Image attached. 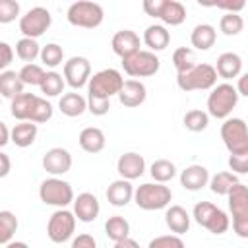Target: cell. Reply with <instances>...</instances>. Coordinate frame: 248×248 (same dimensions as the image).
Listing matches in <instances>:
<instances>
[{
	"label": "cell",
	"mask_w": 248,
	"mask_h": 248,
	"mask_svg": "<svg viewBox=\"0 0 248 248\" xmlns=\"http://www.w3.org/2000/svg\"><path fill=\"white\" fill-rule=\"evenodd\" d=\"M176 85L182 91H205L217 85V70L211 64L198 62L194 68L176 74Z\"/></svg>",
	"instance_id": "cell-1"
},
{
	"label": "cell",
	"mask_w": 248,
	"mask_h": 248,
	"mask_svg": "<svg viewBox=\"0 0 248 248\" xmlns=\"http://www.w3.org/2000/svg\"><path fill=\"white\" fill-rule=\"evenodd\" d=\"M124 78L118 70L114 68H107L101 70L97 74H93V78L87 83V97L89 99H103V101H110L112 95H118L122 85H124Z\"/></svg>",
	"instance_id": "cell-2"
},
{
	"label": "cell",
	"mask_w": 248,
	"mask_h": 248,
	"mask_svg": "<svg viewBox=\"0 0 248 248\" xmlns=\"http://www.w3.org/2000/svg\"><path fill=\"white\" fill-rule=\"evenodd\" d=\"M238 103V91L234 85L231 83H219L211 89L209 97H207V114L213 118H221L227 120L231 118L232 108Z\"/></svg>",
	"instance_id": "cell-3"
},
{
	"label": "cell",
	"mask_w": 248,
	"mask_h": 248,
	"mask_svg": "<svg viewBox=\"0 0 248 248\" xmlns=\"http://www.w3.org/2000/svg\"><path fill=\"white\" fill-rule=\"evenodd\" d=\"M172 200V192L169 186L161 184V182H145L141 186L136 188L134 194V202L140 209L143 211H157L163 209L170 203Z\"/></svg>",
	"instance_id": "cell-4"
},
{
	"label": "cell",
	"mask_w": 248,
	"mask_h": 248,
	"mask_svg": "<svg viewBox=\"0 0 248 248\" xmlns=\"http://www.w3.org/2000/svg\"><path fill=\"white\" fill-rule=\"evenodd\" d=\"M192 217L196 219V223H198L200 227L207 229V231L213 232V234H223V232H227L229 227H231L229 215H227L221 207L213 205L211 202H198V203L194 205Z\"/></svg>",
	"instance_id": "cell-5"
},
{
	"label": "cell",
	"mask_w": 248,
	"mask_h": 248,
	"mask_svg": "<svg viewBox=\"0 0 248 248\" xmlns=\"http://www.w3.org/2000/svg\"><path fill=\"white\" fill-rule=\"evenodd\" d=\"M229 209L232 217V231L240 238H248V186L236 184L229 192Z\"/></svg>",
	"instance_id": "cell-6"
},
{
	"label": "cell",
	"mask_w": 248,
	"mask_h": 248,
	"mask_svg": "<svg viewBox=\"0 0 248 248\" xmlns=\"http://www.w3.org/2000/svg\"><path fill=\"white\" fill-rule=\"evenodd\" d=\"M68 21L74 27H83V29H95L103 23L105 19V12L97 2H89V0H79L74 2L68 12H66Z\"/></svg>",
	"instance_id": "cell-7"
},
{
	"label": "cell",
	"mask_w": 248,
	"mask_h": 248,
	"mask_svg": "<svg viewBox=\"0 0 248 248\" xmlns=\"http://www.w3.org/2000/svg\"><path fill=\"white\" fill-rule=\"evenodd\" d=\"M39 198H41L43 203L54 205L58 209H64L68 203H74V200H76L70 182H66L58 176H52V178H46V180L41 182Z\"/></svg>",
	"instance_id": "cell-8"
},
{
	"label": "cell",
	"mask_w": 248,
	"mask_h": 248,
	"mask_svg": "<svg viewBox=\"0 0 248 248\" xmlns=\"http://www.w3.org/2000/svg\"><path fill=\"white\" fill-rule=\"evenodd\" d=\"M221 140L231 155L248 153V124L242 118H227L221 124Z\"/></svg>",
	"instance_id": "cell-9"
},
{
	"label": "cell",
	"mask_w": 248,
	"mask_h": 248,
	"mask_svg": "<svg viewBox=\"0 0 248 248\" xmlns=\"http://www.w3.org/2000/svg\"><path fill=\"white\" fill-rule=\"evenodd\" d=\"M122 68L132 78H149L155 76L161 68V60L151 50H140L122 60Z\"/></svg>",
	"instance_id": "cell-10"
},
{
	"label": "cell",
	"mask_w": 248,
	"mask_h": 248,
	"mask_svg": "<svg viewBox=\"0 0 248 248\" xmlns=\"http://www.w3.org/2000/svg\"><path fill=\"white\" fill-rule=\"evenodd\" d=\"M76 215L68 209H56L48 223H46V234L52 242L56 244H62L66 240H70L74 236V231H76Z\"/></svg>",
	"instance_id": "cell-11"
},
{
	"label": "cell",
	"mask_w": 248,
	"mask_h": 248,
	"mask_svg": "<svg viewBox=\"0 0 248 248\" xmlns=\"http://www.w3.org/2000/svg\"><path fill=\"white\" fill-rule=\"evenodd\" d=\"M50 23H52L50 12L46 8H43V6H35L25 16H21V19H19V31L27 39H37V37H41L50 27Z\"/></svg>",
	"instance_id": "cell-12"
},
{
	"label": "cell",
	"mask_w": 248,
	"mask_h": 248,
	"mask_svg": "<svg viewBox=\"0 0 248 248\" xmlns=\"http://www.w3.org/2000/svg\"><path fill=\"white\" fill-rule=\"evenodd\" d=\"M64 79L72 89H79L91 79V64L85 56H72L64 62Z\"/></svg>",
	"instance_id": "cell-13"
},
{
	"label": "cell",
	"mask_w": 248,
	"mask_h": 248,
	"mask_svg": "<svg viewBox=\"0 0 248 248\" xmlns=\"http://www.w3.org/2000/svg\"><path fill=\"white\" fill-rule=\"evenodd\" d=\"M43 169L52 174V176H60L66 174L72 169V155L68 149L64 147H52L43 155Z\"/></svg>",
	"instance_id": "cell-14"
},
{
	"label": "cell",
	"mask_w": 248,
	"mask_h": 248,
	"mask_svg": "<svg viewBox=\"0 0 248 248\" xmlns=\"http://www.w3.org/2000/svg\"><path fill=\"white\" fill-rule=\"evenodd\" d=\"M110 46H112V52L116 56H120L122 60L140 52V35L132 29H120L112 35V41H110Z\"/></svg>",
	"instance_id": "cell-15"
},
{
	"label": "cell",
	"mask_w": 248,
	"mask_h": 248,
	"mask_svg": "<svg viewBox=\"0 0 248 248\" xmlns=\"http://www.w3.org/2000/svg\"><path fill=\"white\" fill-rule=\"evenodd\" d=\"M116 170L118 174L124 178V180H136L143 174L145 170V159L136 153V151H128V153H122L118 157V163H116Z\"/></svg>",
	"instance_id": "cell-16"
},
{
	"label": "cell",
	"mask_w": 248,
	"mask_h": 248,
	"mask_svg": "<svg viewBox=\"0 0 248 248\" xmlns=\"http://www.w3.org/2000/svg\"><path fill=\"white\" fill-rule=\"evenodd\" d=\"M101 205L97 196H93L91 192H83L74 200V215L78 217V221L81 223H91L99 217Z\"/></svg>",
	"instance_id": "cell-17"
},
{
	"label": "cell",
	"mask_w": 248,
	"mask_h": 248,
	"mask_svg": "<svg viewBox=\"0 0 248 248\" xmlns=\"http://www.w3.org/2000/svg\"><path fill=\"white\" fill-rule=\"evenodd\" d=\"M209 170L203 165H190L180 172V186L190 192H198L209 184Z\"/></svg>",
	"instance_id": "cell-18"
},
{
	"label": "cell",
	"mask_w": 248,
	"mask_h": 248,
	"mask_svg": "<svg viewBox=\"0 0 248 248\" xmlns=\"http://www.w3.org/2000/svg\"><path fill=\"white\" fill-rule=\"evenodd\" d=\"M147 97V89L141 81L138 79H126L120 93H118V101L120 105L128 107V108H134V107H140Z\"/></svg>",
	"instance_id": "cell-19"
},
{
	"label": "cell",
	"mask_w": 248,
	"mask_h": 248,
	"mask_svg": "<svg viewBox=\"0 0 248 248\" xmlns=\"http://www.w3.org/2000/svg\"><path fill=\"white\" fill-rule=\"evenodd\" d=\"M136 190L132 186L130 180H124V178H118L114 182H110V186L107 188V200L110 205L114 207H124L132 202Z\"/></svg>",
	"instance_id": "cell-20"
},
{
	"label": "cell",
	"mask_w": 248,
	"mask_h": 248,
	"mask_svg": "<svg viewBox=\"0 0 248 248\" xmlns=\"http://www.w3.org/2000/svg\"><path fill=\"white\" fill-rule=\"evenodd\" d=\"M215 70H217V76L223 78V79L240 78V72H242V58H240L236 52H223V54L217 58Z\"/></svg>",
	"instance_id": "cell-21"
},
{
	"label": "cell",
	"mask_w": 248,
	"mask_h": 248,
	"mask_svg": "<svg viewBox=\"0 0 248 248\" xmlns=\"http://www.w3.org/2000/svg\"><path fill=\"white\" fill-rule=\"evenodd\" d=\"M79 147L87 153H99L105 149V143H107V138H105V132L101 128H95V126H89V128H83L79 132Z\"/></svg>",
	"instance_id": "cell-22"
},
{
	"label": "cell",
	"mask_w": 248,
	"mask_h": 248,
	"mask_svg": "<svg viewBox=\"0 0 248 248\" xmlns=\"http://www.w3.org/2000/svg\"><path fill=\"white\" fill-rule=\"evenodd\" d=\"M143 43L149 46L151 52H159V50H165L170 43V33L167 31L165 25H149L145 31H143Z\"/></svg>",
	"instance_id": "cell-23"
},
{
	"label": "cell",
	"mask_w": 248,
	"mask_h": 248,
	"mask_svg": "<svg viewBox=\"0 0 248 248\" xmlns=\"http://www.w3.org/2000/svg\"><path fill=\"white\" fill-rule=\"evenodd\" d=\"M37 95H33V93H21V95H17L16 99H12V116L14 118H17L19 122H29L31 120V114H33V108H35V105H37Z\"/></svg>",
	"instance_id": "cell-24"
},
{
	"label": "cell",
	"mask_w": 248,
	"mask_h": 248,
	"mask_svg": "<svg viewBox=\"0 0 248 248\" xmlns=\"http://www.w3.org/2000/svg\"><path fill=\"white\" fill-rule=\"evenodd\" d=\"M165 223L172 232L184 234L190 229V215L182 205H170L165 211Z\"/></svg>",
	"instance_id": "cell-25"
},
{
	"label": "cell",
	"mask_w": 248,
	"mask_h": 248,
	"mask_svg": "<svg viewBox=\"0 0 248 248\" xmlns=\"http://www.w3.org/2000/svg\"><path fill=\"white\" fill-rule=\"evenodd\" d=\"M215 39H217V33H215V27L209 25V23H200L192 29V35H190V43L194 48L198 50H209L213 45H215Z\"/></svg>",
	"instance_id": "cell-26"
},
{
	"label": "cell",
	"mask_w": 248,
	"mask_h": 248,
	"mask_svg": "<svg viewBox=\"0 0 248 248\" xmlns=\"http://www.w3.org/2000/svg\"><path fill=\"white\" fill-rule=\"evenodd\" d=\"M58 107H60L62 114L74 118V116H79V114H83L87 110V99L81 97L79 93H74V91L72 93H64L60 97V101H58Z\"/></svg>",
	"instance_id": "cell-27"
},
{
	"label": "cell",
	"mask_w": 248,
	"mask_h": 248,
	"mask_svg": "<svg viewBox=\"0 0 248 248\" xmlns=\"http://www.w3.org/2000/svg\"><path fill=\"white\" fill-rule=\"evenodd\" d=\"M23 81L19 78V74H16L14 70H6L0 72V93L6 99H16L17 95L23 93Z\"/></svg>",
	"instance_id": "cell-28"
},
{
	"label": "cell",
	"mask_w": 248,
	"mask_h": 248,
	"mask_svg": "<svg viewBox=\"0 0 248 248\" xmlns=\"http://www.w3.org/2000/svg\"><path fill=\"white\" fill-rule=\"evenodd\" d=\"M37 132L39 130H37L35 122H19L12 128V141L17 147H29V145H33Z\"/></svg>",
	"instance_id": "cell-29"
},
{
	"label": "cell",
	"mask_w": 248,
	"mask_h": 248,
	"mask_svg": "<svg viewBox=\"0 0 248 248\" xmlns=\"http://www.w3.org/2000/svg\"><path fill=\"white\" fill-rule=\"evenodd\" d=\"M238 184V176L231 170H223V172H217L209 178V188L213 194L217 196H229V192L232 190V186Z\"/></svg>",
	"instance_id": "cell-30"
},
{
	"label": "cell",
	"mask_w": 248,
	"mask_h": 248,
	"mask_svg": "<svg viewBox=\"0 0 248 248\" xmlns=\"http://www.w3.org/2000/svg\"><path fill=\"white\" fill-rule=\"evenodd\" d=\"M159 19L167 25H180L186 19V8L176 0H165Z\"/></svg>",
	"instance_id": "cell-31"
},
{
	"label": "cell",
	"mask_w": 248,
	"mask_h": 248,
	"mask_svg": "<svg viewBox=\"0 0 248 248\" xmlns=\"http://www.w3.org/2000/svg\"><path fill=\"white\" fill-rule=\"evenodd\" d=\"M105 234L112 242H120L124 238H128V234H130V223L122 215H112L105 223Z\"/></svg>",
	"instance_id": "cell-32"
},
{
	"label": "cell",
	"mask_w": 248,
	"mask_h": 248,
	"mask_svg": "<svg viewBox=\"0 0 248 248\" xmlns=\"http://www.w3.org/2000/svg\"><path fill=\"white\" fill-rule=\"evenodd\" d=\"M149 174L155 182H161V184H167L169 180H172L176 176V167L172 161L169 159H157L151 163L149 167Z\"/></svg>",
	"instance_id": "cell-33"
},
{
	"label": "cell",
	"mask_w": 248,
	"mask_h": 248,
	"mask_svg": "<svg viewBox=\"0 0 248 248\" xmlns=\"http://www.w3.org/2000/svg\"><path fill=\"white\" fill-rule=\"evenodd\" d=\"M41 46H39V43H37V39H27V37H23V39H19L17 43H16V54L23 60V62H27V64H33V60L37 58V56H41Z\"/></svg>",
	"instance_id": "cell-34"
},
{
	"label": "cell",
	"mask_w": 248,
	"mask_h": 248,
	"mask_svg": "<svg viewBox=\"0 0 248 248\" xmlns=\"http://www.w3.org/2000/svg\"><path fill=\"white\" fill-rule=\"evenodd\" d=\"M184 122V128L190 130V132H203L209 124V114L205 110H200V108H192L184 114L182 118Z\"/></svg>",
	"instance_id": "cell-35"
},
{
	"label": "cell",
	"mask_w": 248,
	"mask_h": 248,
	"mask_svg": "<svg viewBox=\"0 0 248 248\" xmlns=\"http://www.w3.org/2000/svg\"><path fill=\"white\" fill-rule=\"evenodd\" d=\"M17 217L12 213V211H8V209H4V211H0V242L6 246L8 242H12V236L16 234V231H17Z\"/></svg>",
	"instance_id": "cell-36"
},
{
	"label": "cell",
	"mask_w": 248,
	"mask_h": 248,
	"mask_svg": "<svg viewBox=\"0 0 248 248\" xmlns=\"http://www.w3.org/2000/svg\"><path fill=\"white\" fill-rule=\"evenodd\" d=\"M172 64H174V68H176V74H182V72L194 68V66L198 64V60H196V54H194L192 48L180 46V48H176L174 54H172Z\"/></svg>",
	"instance_id": "cell-37"
},
{
	"label": "cell",
	"mask_w": 248,
	"mask_h": 248,
	"mask_svg": "<svg viewBox=\"0 0 248 248\" xmlns=\"http://www.w3.org/2000/svg\"><path fill=\"white\" fill-rule=\"evenodd\" d=\"M64 85H66V79L58 72H46V76L41 83V91L46 97H58L64 91Z\"/></svg>",
	"instance_id": "cell-38"
},
{
	"label": "cell",
	"mask_w": 248,
	"mask_h": 248,
	"mask_svg": "<svg viewBox=\"0 0 248 248\" xmlns=\"http://www.w3.org/2000/svg\"><path fill=\"white\" fill-rule=\"evenodd\" d=\"M219 29L227 37H234L244 29V19L240 14H223L219 21Z\"/></svg>",
	"instance_id": "cell-39"
},
{
	"label": "cell",
	"mask_w": 248,
	"mask_h": 248,
	"mask_svg": "<svg viewBox=\"0 0 248 248\" xmlns=\"http://www.w3.org/2000/svg\"><path fill=\"white\" fill-rule=\"evenodd\" d=\"M41 60H43V64L48 66V68H56V66H60L62 60H64V50H62V46L56 45V43H48V45H45L43 50H41Z\"/></svg>",
	"instance_id": "cell-40"
},
{
	"label": "cell",
	"mask_w": 248,
	"mask_h": 248,
	"mask_svg": "<svg viewBox=\"0 0 248 248\" xmlns=\"http://www.w3.org/2000/svg\"><path fill=\"white\" fill-rule=\"evenodd\" d=\"M17 74H19V78L25 85H39V87H41V83L46 76V72L39 64H25Z\"/></svg>",
	"instance_id": "cell-41"
},
{
	"label": "cell",
	"mask_w": 248,
	"mask_h": 248,
	"mask_svg": "<svg viewBox=\"0 0 248 248\" xmlns=\"http://www.w3.org/2000/svg\"><path fill=\"white\" fill-rule=\"evenodd\" d=\"M50 118H52V105H50L46 99L39 97V99H37V105H35V108H33V114H31V120H29V122L43 124V122H48Z\"/></svg>",
	"instance_id": "cell-42"
},
{
	"label": "cell",
	"mask_w": 248,
	"mask_h": 248,
	"mask_svg": "<svg viewBox=\"0 0 248 248\" xmlns=\"http://www.w3.org/2000/svg\"><path fill=\"white\" fill-rule=\"evenodd\" d=\"M147 248H186L178 234H163L149 242Z\"/></svg>",
	"instance_id": "cell-43"
},
{
	"label": "cell",
	"mask_w": 248,
	"mask_h": 248,
	"mask_svg": "<svg viewBox=\"0 0 248 248\" xmlns=\"http://www.w3.org/2000/svg\"><path fill=\"white\" fill-rule=\"evenodd\" d=\"M19 16V4L16 0H0V23H10Z\"/></svg>",
	"instance_id": "cell-44"
},
{
	"label": "cell",
	"mask_w": 248,
	"mask_h": 248,
	"mask_svg": "<svg viewBox=\"0 0 248 248\" xmlns=\"http://www.w3.org/2000/svg\"><path fill=\"white\" fill-rule=\"evenodd\" d=\"M229 167H231V172H234V174H246L248 172V153L231 155L229 157Z\"/></svg>",
	"instance_id": "cell-45"
},
{
	"label": "cell",
	"mask_w": 248,
	"mask_h": 248,
	"mask_svg": "<svg viewBox=\"0 0 248 248\" xmlns=\"http://www.w3.org/2000/svg\"><path fill=\"white\" fill-rule=\"evenodd\" d=\"M209 6H213V8H219V10H227V14H238L240 10H244V2L242 0H236V2H232V0H225V2H213V4H209Z\"/></svg>",
	"instance_id": "cell-46"
},
{
	"label": "cell",
	"mask_w": 248,
	"mask_h": 248,
	"mask_svg": "<svg viewBox=\"0 0 248 248\" xmlns=\"http://www.w3.org/2000/svg\"><path fill=\"white\" fill-rule=\"evenodd\" d=\"M12 60H14V50H12V46H10L6 41H2V43H0V70L6 72V68L12 64Z\"/></svg>",
	"instance_id": "cell-47"
},
{
	"label": "cell",
	"mask_w": 248,
	"mask_h": 248,
	"mask_svg": "<svg viewBox=\"0 0 248 248\" xmlns=\"http://www.w3.org/2000/svg\"><path fill=\"white\" fill-rule=\"evenodd\" d=\"M70 248H97V242L91 234L83 232V234H78L74 240H72V246Z\"/></svg>",
	"instance_id": "cell-48"
},
{
	"label": "cell",
	"mask_w": 248,
	"mask_h": 248,
	"mask_svg": "<svg viewBox=\"0 0 248 248\" xmlns=\"http://www.w3.org/2000/svg\"><path fill=\"white\" fill-rule=\"evenodd\" d=\"M163 4H165V0H143V12L147 14V16H151V17H159V14H161V10H163Z\"/></svg>",
	"instance_id": "cell-49"
},
{
	"label": "cell",
	"mask_w": 248,
	"mask_h": 248,
	"mask_svg": "<svg viewBox=\"0 0 248 248\" xmlns=\"http://www.w3.org/2000/svg\"><path fill=\"white\" fill-rule=\"evenodd\" d=\"M236 91H238V95L248 97V72L238 78V81H236Z\"/></svg>",
	"instance_id": "cell-50"
},
{
	"label": "cell",
	"mask_w": 248,
	"mask_h": 248,
	"mask_svg": "<svg viewBox=\"0 0 248 248\" xmlns=\"http://www.w3.org/2000/svg\"><path fill=\"white\" fill-rule=\"evenodd\" d=\"M8 172H10V157H8V153H0V178H4V176H8Z\"/></svg>",
	"instance_id": "cell-51"
},
{
	"label": "cell",
	"mask_w": 248,
	"mask_h": 248,
	"mask_svg": "<svg viewBox=\"0 0 248 248\" xmlns=\"http://www.w3.org/2000/svg\"><path fill=\"white\" fill-rule=\"evenodd\" d=\"M8 141H12V132L8 130L6 122H0V145L4 147Z\"/></svg>",
	"instance_id": "cell-52"
},
{
	"label": "cell",
	"mask_w": 248,
	"mask_h": 248,
	"mask_svg": "<svg viewBox=\"0 0 248 248\" xmlns=\"http://www.w3.org/2000/svg\"><path fill=\"white\" fill-rule=\"evenodd\" d=\"M114 248H140V244L134 240V238H124V240H120V242H114Z\"/></svg>",
	"instance_id": "cell-53"
},
{
	"label": "cell",
	"mask_w": 248,
	"mask_h": 248,
	"mask_svg": "<svg viewBox=\"0 0 248 248\" xmlns=\"http://www.w3.org/2000/svg\"><path fill=\"white\" fill-rule=\"evenodd\" d=\"M4 248H29L25 242H21V240H12V242H8Z\"/></svg>",
	"instance_id": "cell-54"
}]
</instances>
